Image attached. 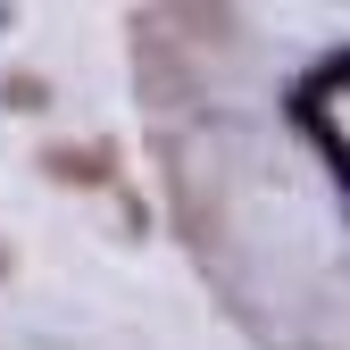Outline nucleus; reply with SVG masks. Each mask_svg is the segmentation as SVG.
I'll return each mask as SVG.
<instances>
[{
	"instance_id": "1",
	"label": "nucleus",
	"mask_w": 350,
	"mask_h": 350,
	"mask_svg": "<svg viewBox=\"0 0 350 350\" xmlns=\"http://www.w3.org/2000/svg\"><path fill=\"white\" fill-rule=\"evenodd\" d=\"M134 75H142V100H150V109H175V100H192V92H200V75H192V59H184V42H175L159 17H142V33H134Z\"/></svg>"
},
{
	"instance_id": "2",
	"label": "nucleus",
	"mask_w": 350,
	"mask_h": 350,
	"mask_svg": "<svg viewBox=\"0 0 350 350\" xmlns=\"http://www.w3.org/2000/svg\"><path fill=\"white\" fill-rule=\"evenodd\" d=\"M175 42H184V51H234L242 42V17H234V0H167V17H159Z\"/></svg>"
},
{
	"instance_id": "3",
	"label": "nucleus",
	"mask_w": 350,
	"mask_h": 350,
	"mask_svg": "<svg viewBox=\"0 0 350 350\" xmlns=\"http://www.w3.org/2000/svg\"><path fill=\"white\" fill-rule=\"evenodd\" d=\"M51 175H67V184H109V150H51Z\"/></svg>"
},
{
	"instance_id": "4",
	"label": "nucleus",
	"mask_w": 350,
	"mask_h": 350,
	"mask_svg": "<svg viewBox=\"0 0 350 350\" xmlns=\"http://www.w3.org/2000/svg\"><path fill=\"white\" fill-rule=\"evenodd\" d=\"M0 275H9V250H0Z\"/></svg>"
}]
</instances>
